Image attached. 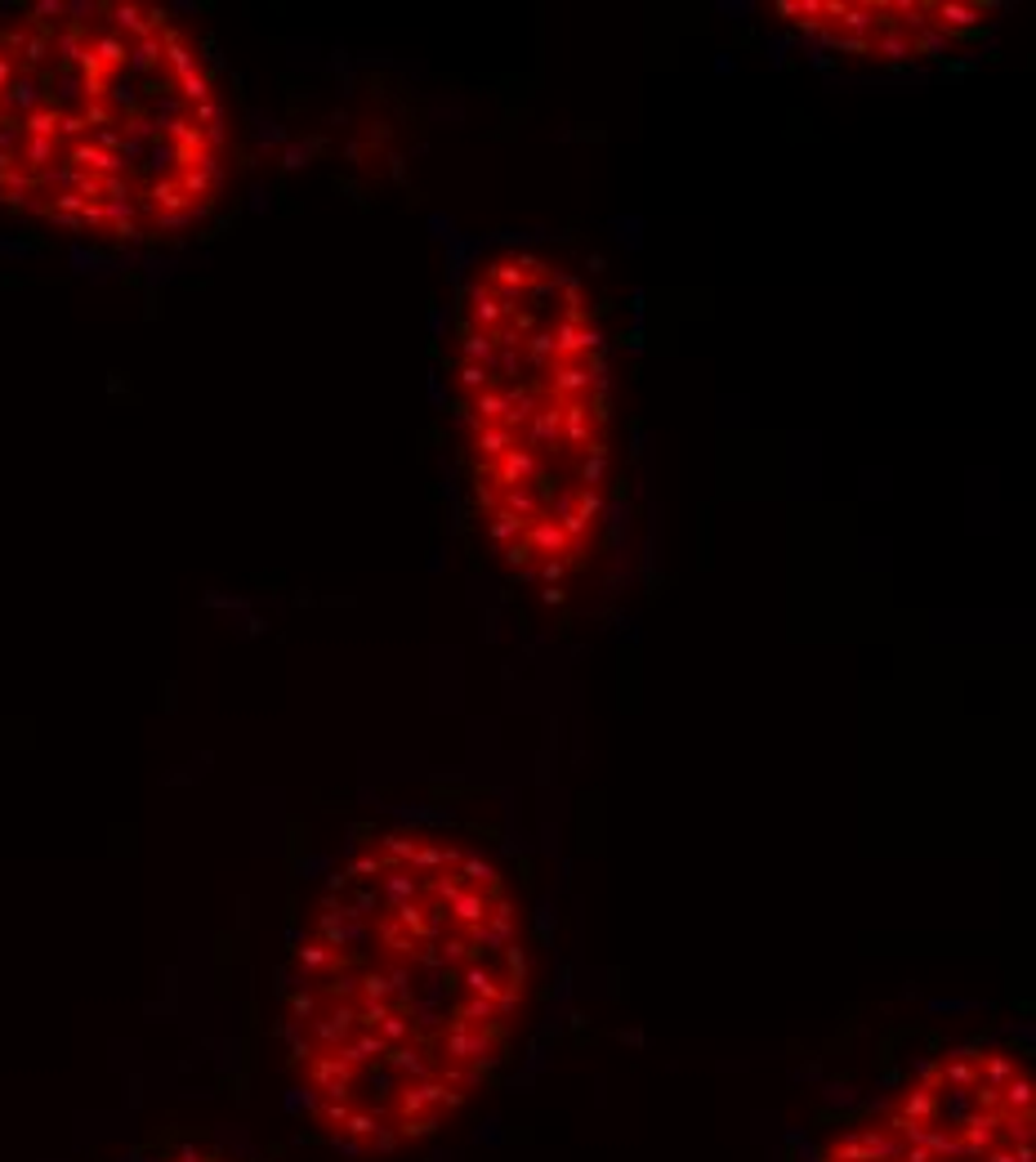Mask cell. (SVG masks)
<instances>
[{
    "label": "cell",
    "instance_id": "cell-1",
    "mask_svg": "<svg viewBox=\"0 0 1036 1162\" xmlns=\"http://www.w3.org/2000/svg\"><path fill=\"white\" fill-rule=\"evenodd\" d=\"M527 1001L532 935L510 867L456 827L380 823L291 944L287 1073L331 1145L398 1158L501 1078Z\"/></svg>",
    "mask_w": 1036,
    "mask_h": 1162
},
{
    "label": "cell",
    "instance_id": "cell-2",
    "mask_svg": "<svg viewBox=\"0 0 1036 1162\" xmlns=\"http://www.w3.org/2000/svg\"><path fill=\"white\" fill-rule=\"evenodd\" d=\"M228 99L202 41L157 5L54 0L0 23V202L103 247H157L215 215Z\"/></svg>",
    "mask_w": 1036,
    "mask_h": 1162
},
{
    "label": "cell",
    "instance_id": "cell-3",
    "mask_svg": "<svg viewBox=\"0 0 1036 1162\" xmlns=\"http://www.w3.org/2000/svg\"><path fill=\"white\" fill-rule=\"evenodd\" d=\"M447 412L465 519L505 577L576 591L608 546L612 362L595 291L541 247L465 268L447 332Z\"/></svg>",
    "mask_w": 1036,
    "mask_h": 1162
},
{
    "label": "cell",
    "instance_id": "cell-4",
    "mask_svg": "<svg viewBox=\"0 0 1036 1162\" xmlns=\"http://www.w3.org/2000/svg\"><path fill=\"white\" fill-rule=\"evenodd\" d=\"M1032 1141L1028 1060L1005 1042H956L835 1131L818 1162H1032Z\"/></svg>",
    "mask_w": 1036,
    "mask_h": 1162
},
{
    "label": "cell",
    "instance_id": "cell-5",
    "mask_svg": "<svg viewBox=\"0 0 1036 1162\" xmlns=\"http://www.w3.org/2000/svg\"><path fill=\"white\" fill-rule=\"evenodd\" d=\"M782 28L826 54L867 68H943L979 50L996 28L983 0H782Z\"/></svg>",
    "mask_w": 1036,
    "mask_h": 1162
},
{
    "label": "cell",
    "instance_id": "cell-6",
    "mask_svg": "<svg viewBox=\"0 0 1036 1162\" xmlns=\"http://www.w3.org/2000/svg\"><path fill=\"white\" fill-rule=\"evenodd\" d=\"M157 1162H238L228 1154H219V1149H202V1145H188V1149H175V1154L157 1158Z\"/></svg>",
    "mask_w": 1036,
    "mask_h": 1162
}]
</instances>
